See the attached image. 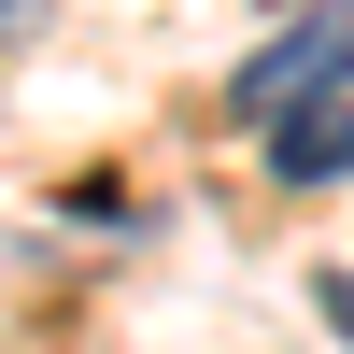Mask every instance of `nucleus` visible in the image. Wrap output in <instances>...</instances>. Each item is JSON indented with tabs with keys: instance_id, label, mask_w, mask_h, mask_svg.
<instances>
[{
	"instance_id": "obj_1",
	"label": "nucleus",
	"mask_w": 354,
	"mask_h": 354,
	"mask_svg": "<svg viewBox=\"0 0 354 354\" xmlns=\"http://www.w3.org/2000/svg\"><path fill=\"white\" fill-rule=\"evenodd\" d=\"M354 85V0H312V15H283L270 43L227 71V100L255 113V128H283V113H312V100H340Z\"/></svg>"
},
{
	"instance_id": "obj_2",
	"label": "nucleus",
	"mask_w": 354,
	"mask_h": 354,
	"mask_svg": "<svg viewBox=\"0 0 354 354\" xmlns=\"http://www.w3.org/2000/svg\"><path fill=\"white\" fill-rule=\"evenodd\" d=\"M270 170H283V185H340V170H354V100L283 113V128H270Z\"/></svg>"
},
{
	"instance_id": "obj_3",
	"label": "nucleus",
	"mask_w": 354,
	"mask_h": 354,
	"mask_svg": "<svg viewBox=\"0 0 354 354\" xmlns=\"http://www.w3.org/2000/svg\"><path fill=\"white\" fill-rule=\"evenodd\" d=\"M312 312H326V326H340V354H354V270H326V283H312Z\"/></svg>"
}]
</instances>
